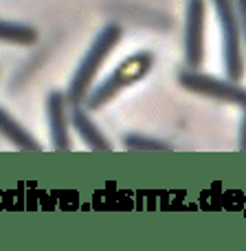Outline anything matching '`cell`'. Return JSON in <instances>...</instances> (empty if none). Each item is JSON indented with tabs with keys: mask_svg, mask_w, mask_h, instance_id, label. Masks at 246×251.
<instances>
[{
	"mask_svg": "<svg viewBox=\"0 0 246 251\" xmlns=\"http://www.w3.org/2000/svg\"><path fill=\"white\" fill-rule=\"evenodd\" d=\"M0 40L11 44H33L38 40V31L31 25H22V22H11V20H0Z\"/></svg>",
	"mask_w": 246,
	"mask_h": 251,
	"instance_id": "9c48e42d",
	"label": "cell"
},
{
	"mask_svg": "<svg viewBox=\"0 0 246 251\" xmlns=\"http://www.w3.org/2000/svg\"><path fill=\"white\" fill-rule=\"evenodd\" d=\"M178 82L182 88L198 95L211 97L218 101H226V104H235L240 108H246V88L240 86L238 82L231 79H220L213 75H204L198 69H182L178 73Z\"/></svg>",
	"mask_w": 246,
	"mask_h": 251,
	"instance_id": "277c9868",
	"label": "cell"
},
{
	"mask_svg": "<svg viewBox=\"0 0 246 251\" xmlns=\"http://www.w3.org/2000/svg\"><path fill=\"white\" fill-rule=\"evenodd\" d=\"M216 7L218 20L222 29V60H224L226 79L240 82L244 77V40L238 16L233 9V0H211Z\"/></svg>",
	"mask_w": 246,
	"mask_h": 251,
	"instance_id": "3957f363",
	"label": "cell"
},
{
	"mask_svg": "<svg viewBox=\"0 0 246 251\" xmlns=\"http://www.w3.org/2000/svg\"><path fill=\"white\" fill-rule=\"evenodd\" d=\"M0 134H2L4 139H9L18 150H26V152H40L42 150V146H40V143L35 141V139L31 137V134L26 132V130L22 128V126L18 124L4 108H0Z\"/></svg>",
	"mask_w": 246,
	"mask_h": 251,
	"instance_id": "ba28073f",
	"label": "cell"
},
{
	"mask_svg": "<svg viewBox=\"0 0 246 251\" xmlns=\"http://www.w3.org/2000/svg\"><path fill=\"white\" fill-rule=\"evenodd\" d=\"M204 0H187L185 11V62L187 69H200L204 60Z\"/></svg>",
	"mask_w": 246,
	"mask_h": 251,
	"instance_id": "5b68a950",
	"label": "cell"
},
{
	"mask_svg": "<svg viewBox=\"0 0 246 251\" xmlns=\"http://www.w3.org/2000/svg\"><path fill=\"white\" fill-rule=\"evenodd\" d=\"M121 35H123V29L119 25H106L104 29L97 33V38L92 40L90 49L86 51L84 60L79 62L77 71L73 73V79L68 82V88H66V93H64L68 106L84 104V100H86L88 91L92 88V82H95L101 64H104V60L112 53V49L117 47Z\"/></svg>",
	"mask_w": 246,
	"mask_h": 251,
	"instance_id": "6da1fadb",
	"label": "cell"
},
{
	"mask_svg": "<svg viewBox=\"0 0 246 251\" xmlns=\"http://www.w3.org/2000/svg\"><path fill=\"white\" fill-rule=\"evenodd\" d=\"M233 9H235V16H238L240 29H242V40L246 44V0H233Z\"/></svg>",
	"mask_w": 246,
	"mask_h": 251,
	"instance_id": "8fae6325",
	"label": "cell"
},
{
	"mask_svg": "<svg viewBox=\"0 0 246 251\" xmlns=\"http://www.w3.org/2000/svg\"><path fill=\"white\" fill-rule=\"evenodd\" d=\"M244 110V117H242V128H240V150H246V108Z\"/></svg>",
	"mask_w": 246,
	"mask_h": 251,
	"instance_id": "7c38bea8",
	"label": "cell"
},
{
	"mask_svg": "<svg viewBox=\"0 0 246 251\" xmlns=\"http://www.w3.org/2000/svg\"><path fill=\"white\" fill-rule=\"evenodd\" d=\"M123 146L128 150H143V152H167L172 148L167 146L165 141H158V139H150V137H143V134H125L123 137Z\"/></svg>",
	"mask_w": 246,
	"mask_h": 251,
	"instance_id": "30bf717a",
	"label": "cell"
},
{
	"mask_svg": "<svg viewBox=\"0 0 246 251\" xmlns=\"http://www.w3.org/2000/svg\"><path fill=\"white\" fill-rule=\"evenodd\" d=\"M70 124H73V128L77 130V134L82 137V141L86 143L90 150H97V152H110L112 150V146H110V141L104 137V132H101L99 128L95 126L90 117H88L86 108H84L82 104L79 106H70Z\"/></svg>",
	"mask_w": 246,
	"mask_h": 251,
	"instance_id": "52a82bcc",
	"label": "cell"
},
{
	"mask_svg": "<svg viewBox=\"0 0 246 251\" xmlns=\"http://www.w3.org/2000/svg\"><path fill=\"white\" fill-rule=\"evenodd\" d=\"M154 66V55L150 51H138L134 55H130L128 60H123L112 73L106 79H101L95 88H90L84 100V106L86 110H99L108 104L110 100L119 95L123 88L132 86L134 82L143 79Z\"/></svg>",
	"mask_w": 246,
	"mask_h": 251,
	"instance_id": "7a4b0ae2",
	"label": "cell"
},
{
	"mask_svg": "<svg viewBox=\"0 0 246 251\" xmlns=\"http://www.w3.org/2000/svg\"><path fill=\"white\" fill-rule=\"evenodd\" d=\"M46 113H48V128H51V141L55 150H70L68 137V104L64 93L51 91L46 97Z\"/></svg>",
	"mask_w": 246,
	"mask_h": 251,
	"instance_id": "8992f818",
	"label": "cell"
}]
</instances>
